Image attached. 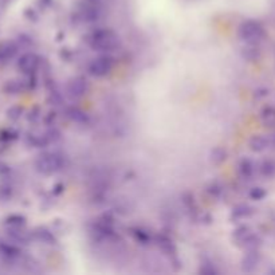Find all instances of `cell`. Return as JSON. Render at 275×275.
<instances>
[{
  "label": "cell",
  "mask_w": 275,
  "mask_h": 275,
  "mask_svg": "<svg viewBox=\"0 0 275 275\" xmlns=\"http://www.w3.org/2000/svg\"><path fill=\"white\" fill-rule=\"evenodd\" d=\"M269 146V140L263 136H255L250 141V148L254 152H263Z\"/></svg>",
  "instance_id": "9"
},
{
  "label": "cell",
  "mask_w": 275,
  "mask_h": 275,
  "mask_svg": "<svg viewBox=\"0 0 275 275\" xmlns=\"http://www.w3.org/2000/svg\"><path fill=\"white\" fill-rule=\"evenodd\" d=\"M118 35L112 30H97L89 39V45L97 51H112L118 46Z\"/></svg>",
  "instance_id": "1"
},
{
  "label": "cell",
  "mask_w": 275,
  "mask_h": 275,
  "mask_svg": "<svg viewBox=\"0 0 275 275\" xmlns=\"http://www.w3.org/2000/svg\"><path fill=\"white\" fill-rule=\"evenodd\" d=\"M250 195H251L252 199H255V200H261V199H263V197L266 196V191H265L263 188H254Z\"/></svg>",
  "instance_id": "21"
},
{
  "label": "cell",
  "mask_w": 275,
  "mask_h": 275,
  "mask_svg": "<svg viewBox=\"0 0 275 275\" xmlns=\"http://www.w3.org/2000/svg\"><path fill=\"white\" fill-rule=\"evenodd\" d=\"M226 156H227V153H226V150H224L223 148H215V149L211 152L210 160L214 164H220L226 160Z\"/></svg>",
  "instance_id": "17"
},
{
  "label": "cell",
  "mask_w": 275,
  "mask_h": 275,
  "mask_svg": "<svg viewBox=\"0 0 275 275\" xmlns=\"http://www.w3.org/2000/svg\"><path fill=\"white\" fill-rule=\"evenodd\" d=\"M16 52H18V46L15 43H1L0 45V61H8L16 55Z\"/></svg>",
  "instance_id": "7"
},
{
  "label": "cell",
  "mask_w": 275,
  "mask_h": 275,
  "mask_svg": "<svg viewBox=\"0 0 275 275\" xmlns=\"http://www.w3.org/2000/svg\"><path fill=\"white\" fill-rule=\"evenodd\" d=\"M22 107L19 106H12L9 109L8 112H7V116H8L9 120H18L19 117L22 116Z\"/></svg>",
  "instance_id": "20"
},
{
  "label": "cell",
  "mask_w": 275,
  "mask_h": 275,
  "mask_svg": "<svg viewBox=\"0 0 275 275\" xmlns=\"http://www.w3.org/2000/svg\"><path fill=\"white\" fill-rule=\"evenodd\" d=\"M89 90V84L85 80L84 77H75L69 81V84L66 86V92L73 98H80L86 94Z\"/></svg>",
  "instance_id": "5"
},
{
  "label": "cell",
  "mask_w": 275,
  "mask_h": 275,
  "mask_svg": "<svg viewBox=\"0 0 275 275\" xmlns=\"http://www.w3.org/2000/svg\"><path fill=\"white\" fill-rule=\"evenodd\" d=\"M0 254L5 258H12L18 257L19 255V250L12 244H8V243H0Z\"/></svg>",
  "instance_id": "11"
},
{
  "label": "cell",
  "mask_w": 275,
  "mask_h": 275,
  "mask_svg": "<svg viewBox=\"0 0 275 275\" xmlns=\"http://www.w3.org/2000/svg\"><path fill=\"white\" fill-rule=\"evenodd\" d=\"M243 56H244L246 59H250V61L257 59L258 56H259V50H258L257 45L247 43V46L243 48Z\"/></svg>",
  "instance_id": "14"
},
{
  "label": "cell",
  "mask_w": 275,
  "mask_h": 275,
  "mask_svg": "<svg viewBox=\"0 0 275 275\" xmlns=\"http://www.w3.org/2000/svg\"><path fill=\"white\" fill-rule=\"evenodd\" d=\"M238 35L243 42L257 45L262 38H263V35H265V30H263V27L258 22L247 20V22H243L240 24Z\"/></svg>",
  "instance_id": "3"
},
{
  "label": "cell",
  "mask_w": 275,
  "mask_h": 275,
  "mask_svg": "<svg viewBox=\"0 0 275 275\" xmlns=\"http://www.w3.org/2000/svg\"><path fill=\"white\" fill-rule=\"evenodd\" d=\"M239 171L242 173L244 178H250L252 173H254V164H252L251 160L244 159L239 165Z\"/></svg>",
  "instance_id": "16"
},
{
  "label": "cell",
  "mask_w": 275,
  "mask_h": 275,
  "mask_svg": "<svg viewBox=\"0 0 275 275\" xmlns=\"http://www.w3.org/2000/svg\"><path fill=\"white\" fill-rule=\"evenodd\" d=\"M65 165V157L63 154L58 153V152H47L39 156L35 163L38 172L43 173V175H52V173L61 171Z\"/></svg>",
  "instance_id": "2"
},
{
  "label": "cell",
  "mask_w": 275,
  "mask_h": 275,
  "mask_svg": "<svg viewBox=\"0 0 275 275\" xmlns=\"http://www.w3.org/2000/svg\"><path fill=\"white\" fill-rule=\"evenodd\" d=\"M262 122L266 126L275 125V107L267 106L262 110Z\"/></svg>",
  "instance_id": "10"
},
{
  "label": "cell",
  "mask_w": 275,
  "mask_h": 275,
  "mask_svg": "<svg viewBox=\"0 0 275 275\" xmlns=\"http://www.w3.org/2000/svg\"><path fill=\"white\" fill-rule=\"evenodd\" d=\"M5 90L11 94L18 93V92L22 90V84H19V81H9L7 86H5Z\"/></svg>",
  "instance_id": "19"
},
{
  "label": "cell",
  "mask_w": 275,
  "mask_h": 275,
  "mask_svg": "<svg viewBox=\"0 0 275 275\" xmlns=\"http://www.w3.org/2000/svg\"><path fill=\"white\" fill-rule=\"evenodd\" d=\"M261 173L265 178H274L275 176V161L273 160H265L261 164Z\"/></svg>",
  "instance_id": "12"
},
{
  "label": "cell",
  "mask_w": 275,
  "mask_h": 275,
  "mask_svg": "<svg viewBox=\"0 0 275 275\" xmlns=\"http://www.w3.org/2000/svg\"><path fill=\"white\" fill-rule=\"evenodd\" d=\"M35 236H37V239H39V240H42L45 243H50L51 240H54L52 235L46 229H38L35 231Z\"/></svg>",
  "instance_id": "18"
},
{
  "label": "cell",
  "mask_w": 275,
  "mask_h": 275,
  "mask_svg": "<svg viewBox=\"0 0 275 275\" xmlns=\"http://www.w3.org/2000/svg\"><path fill=\"white\" fill-rule=\"evenodd\" d=\"M251 214L252 210L248 205H239L236 208H233L232 218H235V219H244V218H248Z\"/></svg>",
  "instance_id": "15"
},
{
  "label": "cell",
  "mask_w": 275,
  "mask_h": 275,
  "mask_svg": "<svg viewBox=\"0 0 275 275\" xmlns=\"http://www.w3.org/2000/svg\"><path fill=\"white\" fill-rule=\"evenodd\" d=\"M5 224L8 226L9 229H22L26 224V219L20 215H11L5 219Z\"/></svg>",
  "instance_id": "13"
},
{
  "label": "cell",
  "mask_w": 275,
  "mask_h": 275,
  "mask_svg": "<svg viewBox=\"0 0 275 275\" xmlns=\"http://www.w3.org/2000/svg\"><path fill=\"white\" fill-rule=\"evenodd\" d=\"M258 263H259V255L255 251H250L242 262L243 270L248 271V273L254 271L258 267Z\"/></svg>",
  "instance_id": "8"
},
{
  "label": "cell",
  "mask_w": 275,
  "mask_h": 275,
  "mask_svg": "<svg viewBox=\"0 0 275 275\" xmlns=\"http://www.w3.org/2000/svg\"><path fill=\"white\" fill-rule=\"evenodd\" d=\"M38 56L33 52H27L19 58L18 67L19 70L24 73V74H33L34 71L37 70L38 67Z\"/></svg>",
  "instance_id": "6"
},
{
  "label": "cell",
  "mask_w": 275,
  "mask_h": 275,
  "mask_svg": "<svg viewBox=\"0 0 275 275\" xmlns=\"http://www.w3.org/2000/svg\"><path fill=\"white\" fill-rule=\"evenodd\" d=\"M113 69V59L109 55H101L95 58L89 65V73L97 78H102Z\"/></svg>",
  "instance_id": "4"
}]
</instances>
